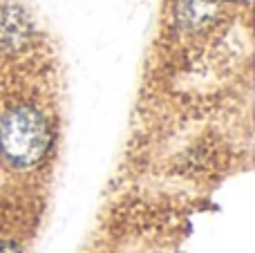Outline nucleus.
I'll use <instances>...</instances> for the list:
<instances>
[{
	"instance_id": "obj_1",
	"label": "nucleus",
	"mask_w": 255,
	"mask_h": 253,
	"mask_svg": "<svg viewBox=\"0 0 255 253\" xmlns=\"http://www.w3.org/2000/svg\"><path fill=\"white\" fill-rule=\"evenodd\" d=\"M54 128L47 112L29 101H13L0 110V159L13 170H31L49 155Z\"/></svg>"
},
{
	"instance_id": "obj_2",
	"label": "nucleus",
	"mask_w": 255,
	"mask_h": 253,
	"mask_svg": "<svg viewBox=\"0 0 255 253\" xmlns=\"http://www.w3.org/2000/svg\"><path fill=\"white\" fill-rule=\"evenodd\" d=\"M222 0H172V20L186 34H204L217 25Z\"/></svg>"
},
{
	"instance_id": "obj_3",
	"label": "nucleus",
	"mask_w": 255,
	"mask_h": 253,
	"mask_svg": "<svg viewBox=\"0 0 255 253\" xmlns=\"http://www.w3.org/2000/svg\"><path fill=\"white\" fill-rule=\"evenodd\" d=\"M0 253H22V249L16 245V242L0 240Z\"/></svg>"
},
{
	"instance_id": "obj_4",
	"label": "nucleus",
	"mask_w": 255,
	"mask_h": 253,
	"mask_svg": "<svg viewBox=\"0 0 255 253\" xmlns=\"http://www.w3.org/2000/svg\"><path fill=\"white\" fill-rule=\"evenodd\" d=\"M222 2H231V4H244V7H249V4H251V0H222Z\"/></svg>"
}]
</instances>
